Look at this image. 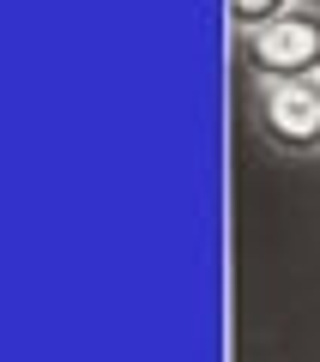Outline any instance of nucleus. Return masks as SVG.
<instances>
[{"instance_id":"2","label":"nucleus","mask_w":320,"mask_h":362,"mask_svg":"<svg viewBox=\"0 0 320 362\" xmlns=\"http://www.w3.org/2000/svg\"><path fill=\"white\" fill-rule=\"evenodd\" d=\"M242 54L254 66V78H314L320 73V6L314 0L284 6L272 25L242 37Z\"/></svg>"},{"instance_id":"3","label":"nucleus","mask_w":320,"mask_h":362,"mask_svg":"<svg viewBox=\"0 0 320 362\" xmlns=\"http://www.w3.org/2000/svg\"><path fill=\"white\" fill-rule=\"evenodd\" d=\"M284 6H296V0H230V25L242 30H260V25H272V18L284 13Z\"/></svg>"},{"instance_id":"1","label":"nucleus","mask_w":320,"mask_h":362,"mask_svg":"<svg viewBox=\"0 0 320 362\" xmlns=\"http://www.w3.org/2000/svg\"><path fill=\"white\" fill-rule=\"evenodd\" d=\"M254 127L284 157H320V73L254 78Z\"/></svg>"}]
</instances>
